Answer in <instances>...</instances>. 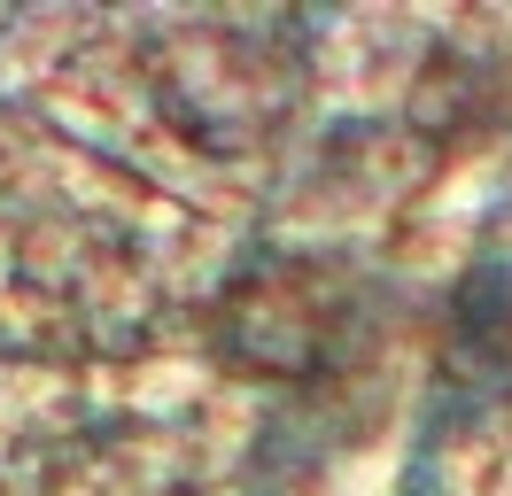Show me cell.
I'll return each instance as SVG.
<instances>
[{
	"mask_svg": "<svg viewBox=\"0 0 512 496\" xmlns=\"http://www.w3.org/2000/svg\"><path fill=\"white\" fill-rule=\"evenodd\" d=\"M334 318H342L334 287H326L319 272L288 264V272L249 279V287L225 303V349H233L241 365H256V372H303L326 349Z\"/></svg>",
	"mask_w": 512,
	"mask_h": 496,
	"instance_id": "obj_1",
	"label": "cell"
}]
</instances>
